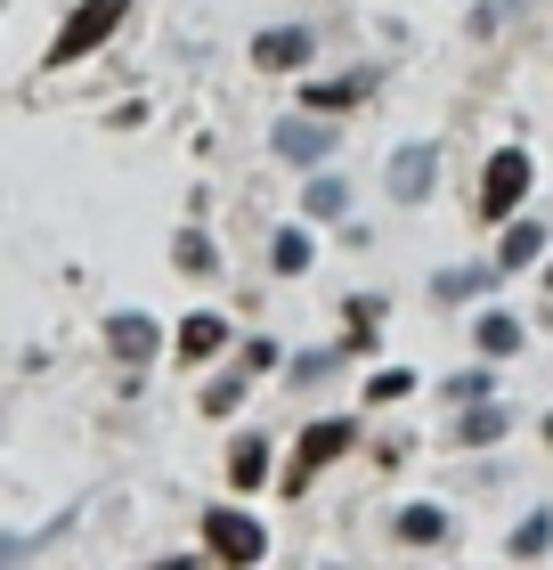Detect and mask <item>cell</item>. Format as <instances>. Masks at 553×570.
<instances>
[{"mask_svg":"<svg viewBox=\"0 0 553 570\" xmlns=\"http://www.w3.org/2000/svg\"><path fill=\"white\" fill-rule=\"evenodd\" d=\"M122 9H130V0H82V9H73V17L58 24V41H49V66L90 58V49H98V41H107L115 24H122Z\"/></svg>","mask_w":553,"mask_h":570,"instance_id":"6da1fadb","label":"cell"},{"mask_svg":"<svg viewBox=\"0 0 553 570\" xmlns=\"http://www.w3.org/2000/svg\"><path fill=\"white\" fill-rule=\"evenodd\" d=\"M204 547H213L220 562H260V554H269V530H260L253 513L213 505V513H204Z\"/></svg>","mask_w":553,"mask_h":570,"instance_id":"7a4b0ae2","label":"cell"},{"mask_svg":"<svg viewBox=\"0 0 553 570\" xmlns=\"http://www.w3.org/2000/svg\"><path fill=\"white\" fill-rule=\"evenodd\" d=\"M521 196H530V155H521V147L488 155V179H481V213H488V220H505Z\"/></svg>","mask_w":553,"mask_h":570,"instance_id":"3957f363","label":"cell"},{"mask_svg":"<svg viewBox=\"0 0 553 570\" xmlns=\"http://www.w3.org/2000/svg\"><path fill=\"white\" fill-rule=\"evenodd\" d=\"M432 171H440V147H432V139H415V147H399V155H391L383 188L399 196V204H424V196H432Z\"/></svg>","mask_w":553,"mask_h":570,"instance_id":"277c9868","label":"cell"},{"mask_svg":"<svg viewBox=\"0 0 553 570\" xmlns=\"http://www.w3.org/2000/svg\"><path fill=\"white\" fill-rule=\"evenodd\" d=\"M342 449H350V424H342V416L309 424V432H302V456H294V473H285V489H309V473H318V464H334Z\"/></svg>","mask_w":553,"mask_h":570,"instance_id":"5b68a950","label":"cell"},{"mask_svg":"<svg viewBox=\"0 0 553 570\" xmlns=\"http://www.w3.org/2000/svg\"><path fill=\"white\" fill-rule=\"evenodd\" d=\"M269 147H277V155H294V164H326V147H334V131H326L318 115H285L277 131H269Z\"/></svg>","mask_w":553,"mask_h":570,"instance_id":"8992f818","label":"cell"},{"mask_svg":"<svg viewBox=\"0 0 553 570\" xmlns=\"http://www.w3.org/2000/svg\"><path fill=\"white\" fill-rule=\"evenodd\" d=\"M107 343H115V358H130V367H147L155 351H164V334H155L139 309H122V318H107Z\"/></svg>","mask_w":553,"mask_h":570,"instance_id":"52a82bcc","label":"cell"},{"mask_svg":"<svg viewBox=\"0 0 553 570\" xmlns=\"http://www.w3.org/2000/svg\"><path fill=\"white\" fill-rule=\"evenodd\" d=\"M302 58H309V33H302V24H277V33H260V41H253V66H269V73L302 66Z\"/></svg>","mask_w":553,"mask_h":570,"instance_id":"ba28073f","label":"cell"},{"mask_svg":"<svg viewBox=\"0 0 553 570\" xmlns=\"http://www.w3.org/2000/svg\"><path fill=\"white\" fill-rule=\"evenodd\" d=\"M496 262H505V269H530V262H545V228H537V220H513L505 237H496Z\"/></svg>","mask_w":553,"mask_h":570,"instance_id":"9c48e42d","label":"cell"},{"mask_svg":"<svg viewBox=\"0 0 553 570\" xmlns=\"http://www.w3.org/2000/svg\"><path fill=\"white\" fill-rule=\"evenodd\" d=\"M366 90H375V73H342V82H318V90L302 98V107H318V115H334V107H350V98H366Z\"/></svg>","mask_w":553,"mask_h":570,"instance_id":"30bf717a","label":"cell"},{"mask_svg":"<svg viewBox=\"0 0 553 570\" xmlns=\"http://www.w3.org/2000/svg\"><path fill=\"white\" fill-rule=\"evenodd\" d=\"M228 481L260 489V481H269V449H260V440H236V449H228Z\"/></svg>","mask_w":553,"mask_h":570,"instance_id":"8fae6325","label":"cell"},{"mask_svg":"<svg viewBox=\"0 0 553 570\" xmlns=\"http://www.w3.org/2000/svg\"><path fill=\"white\" fill-rule=\"evenodd\" d=\"M220 343H228L220 318H188V326H179V358H188V367H196V358H213Z\"/></svg>","mask_w":553,"mask_h":570,"instance_id":"7c38bea8","label":"cell"},{"mask_svg":"<svg viewBox=\"0 0 553 570\" xmlns=\"http://www.w3.org/2000/svg\"><path fill=\"white\" fill-rule=\"evenodd\" d=\"M399 538H407V547H440V538H447V513H440V505H407V513H399Z\"/></svg>","mask_w":553,"mask_h":570,"instance_id":"4fadbf2b","label":"cell"},{"mask_svg":"<svg viewBox=\"0 0 553 570\" xmlns=\"http://www.w3.org/2000/svg\"><path fill=\"white\" fill-rule=\"evenodd\" d=\"M456 440H464V449H488V440H505V416H496L488 400H472V416L456 424Z\"/></svg>","mask_w":553,"mask_h":570,"instance_id":"5bb4252c","label":"cell"},{"mask_svg":"<svg viewBox=\"0 0 553 570\" xmlns=\"http://www.w3.org/2000/svg\"><path fill=\"white\" fill-rule=\"evenodd\" d=\"M481 351H488V358H513V351H521V318L488 309V318H481Z\"/></svg>","mask_w":553,"mask_h":570,"instance_id":"9a60e30c","label":"cell"},{"mask_svg":"<svg viewBox=\"0 0 553 570\" xmlns=\"http://www.w3.org/2000/svg\"><path fill=\"white\" fill-rule=\"evenodd\" d=\"M309 213H318V220H342V213H350V188H342V179H309Z\"/></svg>","mask_w":553,"mask_h":570,"instance_id":"2e32d148","label":"cell"},{"mask_svg":"<svg viewBox=\"0 0 553 570\" xmlns=\"http://www.w3.org/2000/svg\"><path fill=\"white\" fill-rule=\"evenodd\" d=\"M481 285H488V269H440L432 294H440V302H464V294H481Z\"/></svg>","mask_w":553,"mask_h":570,"instance_id":"e0dca14e","label":"cell"},{"mask_svg":"<svg viewBox=\"0 0 553 570\" xmlns=\"http://www.w3.org/2000/svg\"><path fill=\"white\" fill-rule=\"evenodd\" d=\"M553 547V513H530V522L513 530V554H545Z\"/></svg>","mask_w":553,"mask_h":570,"instance_id":"ac0fdd59","label":"cell"},{"mask_svg":"<svg viewBox=\"0 0 553 570\" xmlns=\"http://www.w3.org/2000/svg\"><path fill=\"white\" fill-rule=\"evenodd\" d=\"M171 262L204 277V269H220V253H213V245H204V237H179V245H171Z\"/></svg>","mask_w":553,"mask_h":570,"instance_id":"d6986e66","label":"cell"},{"mask_svg":"<svg viewBox=\"0 0 553 570\" xmlns=\"http://www.w3.org/2000/svg\"><path fill=\"white\" fill-rule=\"evenodd\" d=\"M277 269H285V277L309 269V237H302V228H285V237H277Z\"/></svg>","mask_w":553,"mask_h":570,"instance_id":"ffe728a7","label":"cell"},{"mask_svg":"<svg viewBox=\"0 0 553 570\" xmlns=\"http://www.w3.org/2000/svg\"><path fill=\"white\" fill-rule=\"evenodd\" d=\"M236 400H245V375H220V383H213V392H204V416H228V407H236Z\"/></svg>","mask_w":553,"mask_h":570,"instance_id":"44dd1931","label":"cell"},{"mask_svg":"<svg viewBox=\"0 0 553 570\" xmlns=\"http://www.w3.org/2000/svg\"><path fill=\"white\" fill-rule=\"evenodd\" d=\"M407 383H415V375H407V367H383V375H375V383H366V400H399V392H407Z\"/></svg>","mask_w":553,"mask_h":570,"instance_id":"7402d4cb","label":"cell"},{"mask_svg":"<svg viewBox=\"0 0 553 570\" xmlns=\"http://www.w3.org/2000/svg\"><path fill=\"white\" fill-rule=\"evenodd\" d=\"M447 400H464V407H472V400H488V367H472V375H456V383H447Z\"/></svg>","mask_w":553,"mask_h":570,"instance_id":"603a6c76","label":"cell"},{"mask_svg":"<svg viewBox=\"0 0 553 570\" xmlns=\"http://www.w3.org/2000/svg\"><path fill=\"white\" fill-rule=\"evenodd\" d=\"M334 367V351H309V358H294V383H318Z\"/></svg>","mask_w":553,"mask_h":570,"instance_id":"cb8c5ba5","label":"cell"},{"mask_svg":"<svg viewBox=\"0 0 553 570\" xmlns=\"http://www.w3.org/2000/svg\"><path fill=\"white\" fill-rule=\"evenodd\" d=\"M545 440H553V416H545Z\"/></svg>","mask_w":553,"mask_h":570,"instance_id":"d4e9b609","label":"cell"},{"mask_svg":"<svg viewBox=\"0 0 553 570\" xmlns=\"http://www.w3.org/2000/svg\"><path fill=\"white\" fill-rule=\"evenodd\" d=\"M545 285H553V269H545Z\"/></svg>","mask_w":553,"mask_h":570,"instance_id":"484cf974","label":"cell"}]
</instances>
